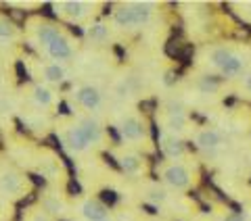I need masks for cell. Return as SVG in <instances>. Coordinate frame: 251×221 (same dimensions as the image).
<instances>
[{"mask_svg": "<svg viewBox=\"0 0 251 221\" xmlns=\"http://www.w3.org/2000/svg\"><path fill=\"white\" fill-rule=\"evenodd\" d=\"M163 179H166V184L176 188V190H184L191 184V173L184 165H170V167L163 171Z\"/></svg>", "mask_w": 251, "mask_h": 221, "instance_id": "1", "label": "cell"}, {"mask_svg": "<svg viewBox=\"0 0 251 221\" xmlns=\"http://www.w3.org/2000/svg\"><path fill=\"white\" fill-rule=\"evenodd\" d=\"M243 71H245V57L239 52L230 50L228 59L224 61V65L220 67V73H222L224 77H239Z\"/></svg>", "mask_w": 251, "mask_h": 221, "instance_id": "2", "label": "cell"}, {"mask_svg": "<svg viewBox=\"0 0 251 221\" xmlns=\"http://www.w3.org/2000/svg\"><path fill=\"white\" fill-rule=\"evenodd\" d=\"M195 142H197V146L203 148V151H216V148L224 144V138L216 130H201L197 133V138H195Z\"/></svg>", "mask_w": 251, "mask_h": 221, "instance_id": "3", "label": "cell"}, {"mask_svg": "<svg viewBox=\"0 0 251 221\" xmlns=\"http://www.w3.org/2000/svg\"><path fill=\"white\" fill-rule=\"evenodd\" d=\"M82 215L88 221H103L107 219V207L100 200H86L82 204Z\"/></svg>", "mask_w": 251, "mask_h": 221, "instance_id": "4", "label": "cell"}, {"mask_svg": "<svg viewBox=\"0 0 251 221\" xmlns=\"http://www.w3.org/2000/svg\"><path fill=\"white\" fill-rule=\"evenodd\" d=\"M122 133H124V138H128V140H140L145 136V128L138 119L128 117V119H124V123H122Z\"/></svg>", "mask_w": 251, "mask_h": 221, "instance_id": "5", "label": "cell"}, {"mask_svg": "<svg viewBox=\"0 0 251 221\" xmlns=\"http://www.w3.org/2000/svg\"><path fill=\"white\" fill-rule=\"evenodd\" d=\"M77 100H80L86 109H97L100 102V94L94 88H82L80 94H77Z\"/></svg>", "mask_w": 251, "mask_h": 221, "instance_id": "6", "label": "cell"}, {"mask_svg": "<svg viewBox=\"0 0 251 221\" xmlns=\"http://www.w3.org/2000/svg\"><path fill=\"white\" fill-rule=\"evenodd\" d=\"M163 153H166V156H170V159H178V156L184 155V144L176 138H166V142H163Z\"/></svg>", "mask_w": 251, "mask_h": 221, "instance_id": "7", "label": "cell"}, {"mask_svg": "<svg viewBox=\"0 0 251 221\" xmlns=\"http://www.w3.org/2000/svg\"><path fill=\"white\" fill-rule=\"evenodd\" d=\"M49 52L50 57L54 59H69L72 57V50H69V44L63 40V38H59V40H54L50 46H49Z\"/></svg>", "mask_w": 251, "mask_h": 221, "instance_id": "8", "label": "cell"}, {"mask_svg": "<svg viewBox=\"0 0 251 221\" xmlns=\"http://www.w3.org/2000/svg\"><path fill=\"white\" fill-rule=\"evenodd\" d=\"M69 144H72V148H75V151H84V148L90 144V140L86 138L82 128H75L69 132Z\"/></svg>", "mask_w": 251, "mask_h": 221, "instance_id": "9", "label": "cell"}, {"mask_svg": "<svg viewBox=\"0 0 251 221\" xmlns=\"http://www.w3.org/2000/svg\"><path fill=\"white\" fill-rule=\"evenodd\" d=\"M115 23L120 27H132L136 25V19H134V13H132V9H122L115 13Z\"/></svg>", "mask_w": 251, "mask_h": 221, "instance_id": "10", "label": "cell"}, {"mask_svg": "<svg viewBox=\"0 0 251 221\" xmlns=\"http://www.w3.org/2000/svg\"><path fill=\"white\" fill-rule=\"evenodd\" d=\"M132 13H134V19H136V25H143V23H147L149 19H151V6L149 4H134L130 6Z\"/></svg>", "mask_w": 251, "mask_h": 221, "instance_id": "11", "label": "cell"}, {"mask_svg": "<svg viewBox=\"0 0 251 221\" xmlns=\"http://www.w3.org/2000/svg\"><path fill=\"white\" fill-rule=\"evenodd\" d=\"M2 190H4V192H9V194L19 192V190H21V181H19V177H17V176H13V173H4V176H2Z\"/></svg>", "mask_w": 251, "mask_h": 221, "instance_id": "12", "label": "cell"}, {"mask_svg": "<svg viewBox=\"0 0 251 221\" xmlns=\"http://www.w3.org/2000/svg\"><path fill=\"white\" fill-rule=\"evenodd\" d=\"M82 130H84V133H86V138H88V140H92V142H99L100 140V130H99L97 121L84 119L82 121Z\"/></svg>", "mask_w": 251, "mask_h": 221, "instance_id": "13", "label": "cell"}, {"mask_svg": "<svg viewBox=\"0 0 251 221\" xmlns=\"http://www.w3.org/2000/svg\"><path fill=\"white\" fill-rule=\"evenodd\" d=\"M218 88H220V80L216 75H203L201 77V82H199V90L201 92L211 94V92H216Z\"/></svg>", "mask_w": 251, "mask_h": 221, "instance_id": "14", "label": "cell"}, {"mask_svg": "<svg viewBox=\"0 0 251 221\" xmlns=\"http://www.w3.org/2000/svg\"><path fill=\"white\" fill-rule=\"evenodd\" d=\"M38 38H40L42 44H52L54 40H59V31L54 27H49V25H42L40 29H38Z\"/></svg>", "mask_w": 251, "mask_h": 221, "instance_id": "15", "label": "cell"}, {"mask_svg": "<svg viewBox=\"0 0 251 221\" xmlns=\"http://www.w3.org/2000/svg\"><path fill=\"white\" fill-rule=\"evenodd\" d=\"M120 167H122L126 173H136V171L140 169V161H138V156L128 155V156H124V159H122Z\"/></svg>", "mask_w": 251, "mask_h": 221, "instance_id": "16", "label": "cell"}, {"mask_svg": "<svg viewBox=\"0 0 251 221\" xmlns=\"http://www.w3.org/2000/svg\"><path fill=\"white\" fill-rule=\"evenodd\" d=\"M184 113H170V119H168V128L172 132H180V130H184Z\"/></svg>", "mask_w": 251, "mask_h": 221, "instance_id": "17", "label": "cell"}, {"mask_svg": "<svg viewBox=\"0 0 251 221\" xmlns=\"http://www.w3.org/2000/svg\"><path fill=\"white\" fill-rule=\"evenodd\" d=\"M65 11L69 17H82L84 15V4L82 2H65Z\"/></svg>", "mask_w": 251, "mask_h": 221, "instance_id": "18", "label": "cell"}, {"mask_svg": "<svg viewBox=\"0 0 251 221\" xmlns=\"http://www.w3.org/2000/svg\"><path fill=\"white\" fill-rule=\"evenodd\" d=\"M90 38L94 42H103L105 38H107V27L105 25H94V27H90Z\"/></svg>", "mask_w": 251, "mask_h": 221, "instance_id": "19", "label": "cell"}, {"mask_svg": "<svg viewBox=\"0 0 251 221\" xmlns=\"http://www.w3.org/2000/svg\"><path fill=\"white\" fill-rule=\"evenodd\" d=\"M46 77H49L50 82H61V80H63V69H61L59 65L46 67Z\"/></svg>", "mask_w": 251, "mask_h": 221, "instance_id": "20", "label": "cell"}, {"mask_svg": "<svg viewBox=\"0 0 251 221\" xmlns=\"http://www.w3.org/2000/svg\"><path fill=\"white\" fill-rule=\"evenodd\" d=\"M34 94H36V100L40 102V105H49L50 102V92L46 88H42V86H38V88L34 90Z\"/></svg>", "mask_w": 251, "mask_h": 221, "instance_id": "21", "label": "cell"}, {"mask_svg": "<svg viewBox=\"0 0 251 221\" xmlns=\"http://www.w3.org/2000/svg\"><path fill=\"white\" fill-rule=\"evenodd\" d=\"M61 200L59 199H52V196H49V199H44V209L49 213H59L61 211Z\"/></svg>", "mask_w": 251, "mask_h": 221, "instance_id": "22", "label": "cell"}, {"mask_svg": "<svg viewBox=\"0 0 251 221\" xmlns=\"http://www.w3.org/2000/svg\"><path fill=\"white\" fill-rule=\"evenodd\" d=\"M15 71H17L19 82H27V80H29V73H27L25 65H23V61H17V63H15Z\"/></svg>", "mask_w": 251, "mask_h": 221, "instance_id": "23", "label": "cell"}, {"mask_svg": "<svg viewBox=\"0 0 251 221\" xmlns=\"http://www.w3.org/2000/svg\"><path fill=\"white\" fill-rule=\"evenodd\" d=\"M100 200H103V204L107 207V204H113L117 200V194L113 190H103L100 192Z\"/></svg>", "mask_w": 251, "mask_h": 221, "instance_id": "24", "label": "cell"}, {"mask_svg": "<svg viewBox=\"0 0 251 221\" xmlns=\"http://www.w3.org/2000/svg\"><path fill=\"white\" fill-rule=\"evenodd\" d=\"M11 36H13L11 23L9 21H0V38H2V40H9Z\"/></svg>", "mask_w": 251, "mask_h": 221, "instance_id": "25", "label": "cell"}, {"mask_svg": "<svg viewBox=\"0 0 251 221\" xmlns=\"http://www.w3.org/2000/svg\"><path fill=\"white\" fill-rule=\"evenodd\" d=\"M67 190H69V194H72V196H80L82 194V186L77 184V179H69Z\"/></svg>", "mask_w": 251, "mask_h": 221, "instance_id": "26", "label": "cell"}, {"mask_svg": "<svg viewBox=\"0 0 251 221\" xmlns=\"http://www.w3.org/2000/svg\"><path fill=\"white\" fill-rule=\"evenodd\" d=\"M40 13L44 15V17H49V19H57V13H52V4L50 2H44Z\"/></svg>", "mask_w": 251, "mask_h": 221, "instance_id": "27", "label": "cell"}, {"mask_svg": "<svg viewBox=\"0 0 251 221\" xmlns=\"http://www.w3.org/2000/svg\"><path fill=\"white\" fill-rule=\"evenodd\" d=\"M63 163H65V167H67V171H69V177L75 179V167H74V161L69 159V156L63 155Z\"/></svg>", "mask_w": 251, "mask_h": 221, "instance_id": "28", "label": "cell"}, {"mask_svg": "<svg viewBox=\"0 0 251 221\" xmlns=\"http://www.w3.org/2000/svg\"><path fill=\"white\" fill-rule=\"evenodd\" d=\"M29 181H31V184H36V186H46V179H44V176H38V173H29Z\"/></svg>", "mask_w": 251, "mask_h": 221, "instance_id": "29", "label": "cell"}, {"mask_svg": "<svg viewBox=\"0 0 251 221\" xmlns=\"http://www.w3.org/2000/svg\"><path fill=\"white\" fill-rule=\"evenodd\" d=\"M107 133H109V136H111L113 144H120V142H122V136H120V132H117V130L113 128V125H109V128H107Z\"/></svg>", "mask_w": 251, "mask_h": 221, "instance_id": "30", "label": "cell"}, {"mask_svg": "<svg viewBox=\"0 0 251 221\" xmlns=\"http://www.w3.org/2000/svg\"><path fill=\"white\" fill-rule=\"evenodd\" d=\"M49 142H50V144L54 146V151H59V153L63 155V146H61V138H57V136H54V133H50V136H49Z\"/></svg>", "mask_w": 251, "mask_h": 221, "instance_id": "31", "label": "cell"}, {"mask_svg": "<svg viewBox=\"0 0 251 221\" xmlns=\"http://www.w3.org/2000/svg\"><path fill=\"white\" fill-rule=\"evenodd\" d=\"M103 159H105V163H107V165H111L113 169H122V167H120V163H117V161H115V159H113V156L109 155V153H105V155H103Z\"/></svg>", "mask_w": 251, "mask_h": 221, "instance_id": "32", "label": "cell"}, {"mask_svg": "<svg viewBox=\"0 0 251 221\" xmlns=\"http://www.w3.org/2000/svg\"><path fill=\"white\" fill-rule=\"evenodd\" d=\"M59 115H72V110H69V105L67 102H59Z\"/></svg>", "mask_w": 251, "mask_h": 221, "instance_id": "33", "label": "cell"}, {"mask_svg": "<svg viewBox=\"0 0 251 221\" xmlns=\"http://www.w3.org/2000/svg\"><path fill=\"white\" fill-rule=\"evenodd\" d=\"M69 31H72L74 36H77V38H82V36H84V29H82L80 25H69Z\"/></svg>", "mask_w": 251, "mask_h": 221, "instance_id": "34", "label": "cell"}, {"mask_svg": "<svg viewBox=\"0 0 251 221\" xmlns=\"http://www.w3.org/2000/svg\"><path fill=\"white\" fill-rule=\"evenodd\" d=\"M243 88H245L249 94H251V73L249 75H245V77H243Z\"/></svg>", "mask_w": 251, "mask_h": 221, "instance_id": "35", "label": "cell"}, {"mask_svg": "<svg viewBox=\"0 0 251 221\" xmlns=\"http://www.w3.org/2000/svg\"><path fill=\"white\" fill-rule=\"evenodd\" d=\"M224 221H245V219H243L241 215H237V213H230V215L224 217Z\"/></svg>", "mask_w": 251, "mask_h": 221, "instance_id": "36", "label": "cell"}, {"mask_svg": "<svg viewBox=\"0 0 251 221\" xmlns=\"http://www.w3.org/2000/svg\"><path fill=\"white\" fill-rule=\"evenodd\" d=\"M115 54H117V59H120V61H124V57H126V54H124V48H122V46H115Z\"/></svg>", "mask_w": 251, "mask_h": 221, "instance_id": "37", "label": "cell"}, {"mask_svg": "<svg viewBox=\"0 0 251 221\" xmlns=\"http://www.w3.org/2000/svg\"><path fill=\"white\" fill-rule=\"evenodd\" d=\"M166 196H163V192H153V200H163Z\"/></svg>", "mask_w": 251, "mask_h": 221, "instance_id": "38", "label": "cell"}, {"mask_svg": "<svg viewBox=\"0 0 251 221\" xmlns=\"http://www.w3.org/2000/svg\"><path fill=\"white\" fill-rule=\"evenodd\" d=\"M31 221H49V217H46V215H42V213H40V215H36V217L31 219Z\"/></svg>", "mask_w": 251, "mask_h": 221, "instance_id": "39", "label": "cell"}, {"mask_svg": "<svg viewBox=\"0 0 251 221\" xmlns=\"http://www.w3.org/2000/svg\"><path fill=\"white\" fill-rule=\"evenodd\" d=\"M15 123H17V128H19V132H21V133H27V130H25V128H23V123H21L19 119H17V121H15Z\"/></svg>", "mask_w": 251, "mask_h": 221, "instance_id": "40", "label": "cell"}, {"mask_svg": "<svg viewBox=\"0 0 251 221\" xmlns=\"http://www.w3.org/2000/svg\"><path fill=\"white\" fill-rule=\"evenodd\" d=\"M247 9H249V11H247V13H249V17H251V2L247 4Z\"/></svg>", "mask_w": 251, "mask_h": 221, "instance_id": "41", "label": "cell"}, {"mask_svg": "<svg viewBox=\"0 0 251 221\" xmlns=\"http://www.w3.org/2000/svg\"><path fill=\"white\" fill-rule=\"evenodd\" d=\"M103 221H107V219H103Z\"/></svg>", "mask_w": 251, "mask_h": 221, "instance_id": "42", "label": "cell"}]
</instances>
